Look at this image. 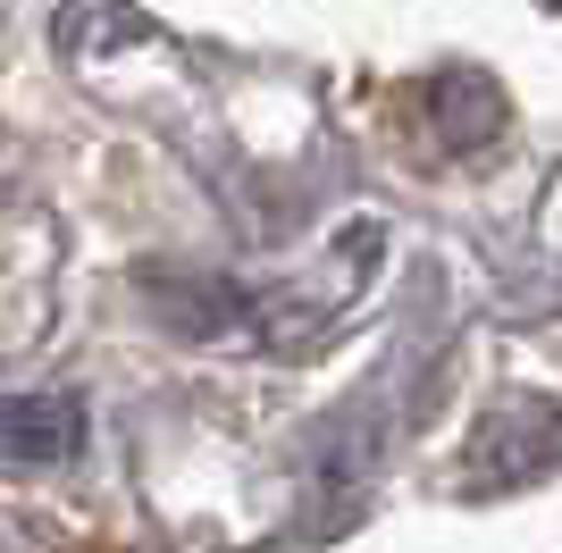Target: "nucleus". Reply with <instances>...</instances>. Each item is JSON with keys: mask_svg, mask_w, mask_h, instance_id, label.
Returning a JSON list of instances; mask_svg holds the SVG:
<instances>
[{"mask_svg": "<svg viewBox=\"0 0 562 553\" xmlns=\"http://www.w3.org/2000/svg\"><path fill=\"white\" fill-rule=\"evenodd\" d=\"M85 453V403L76 394H0V461L9 470H50V461Z\"/></svg>", "mask_w": 562, "mask_h": 553, "instance_id": "obj_1", "label": "nucleus"}]
</instances>
